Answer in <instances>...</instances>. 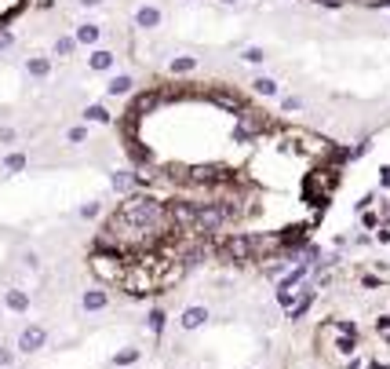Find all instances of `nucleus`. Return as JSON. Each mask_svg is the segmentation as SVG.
Instances as JSON below:
<instances>
[{
  "label": "nucleus",
  "instance_id": "35",
  "mask_svg": "<svg viewBox=\"0 0 390 369\" xmlns=\"http://www.w3.org/2000/svg\"><path fill=\"white\" fill-rule=\"evenodd\" d=\"M22 263H26L29 270H37V267H40V256H37V252H26V256H22Z\"/></svg>",
  "mask_w": 390,
  "mask_h": 369
},
{
  "label": "nucleus",
  "instance_id": "5",
  "mask_svg": "<svg viewBox=\"0 0 390 369\" xmlns=\"http://www.w3.org/2000/svg\"><path fill=\"white\" fill-rule=\"evenodd\" d=\"M208 322H212V311H208L204 303H190V308H183V314H179V329L183 333H197Z\"/></svg>",
  "mask_w": 390,
  "mask_h": 369
},
{
  "label": "nucleus",
  "instance_id": "33",
  "mask_svg": "<svg viewBox=\"0 0 390 369\" xmlns=\"http://www.w3.org/2000/svg\"><path fill=\"white\" fill-rule=\"evenodd\" d=\"M372 201H376V194H361V198L354 201V212H368V208H372Z\"/></svg>",
  "mask_w": 390,
  "mask_h": 369
},
{
  "label": "nucleus",
  "instance_id": "22",
  "mask_svg": "<svg viewBox=\"0 0 390 369\" xmlns=\"http://www.w3.org/2000/svg\"><path fill=\"white\" fill-rule=\"evenodd\" d=\"M165 326H168L165 308H150V314H146V329H150L153 336H160V333H165Z\"/></svg>",
  "mask_w": 390,
  "mask_h": 369
},
{
  "label": "nucleus",
  "instance_id": "3",
  "mask_svg": "<svg viewBox=\"0 0 390 369\" xmlns=\"http://www.w3.org/2000/svg\"><path fill=\"white\" fill-rule=\"evenodd\" d=\"M47 329L44 326H37V322H29V326H22V333H19V340H15V351L19 355H37V351H44L47 347Z\"/></svg>",
  "mask_w": 390,
  "mask_h": 369
},
{
  "label": "nucleus",
  "instance_id": "4",
  "mask_svg": "<svg viewBox=\"0 0 390 369\" xmlns=\"http://www.w3.org/2000/svg\"><path fill=\"white\" fill-rule=\"evenodd\" d=\"M223 249H226V256H230V260H237V263L255 260V238H252V234H230Z\"/></svg>",
  "mask_w": 390,
  "mask_h": 369
},
{
  "label": "nucleus",
  "instance_id": "38",
  "mask_svg": "<svg viewBox=\"0 0 390 369\" xmlns=\"http://www.w3.org/2000/svg\"><path fill=\"white\" fill-rule=\"evenodd\" d=\"M376 242H383V245L390 242V227H376Z\"/></svg>",
  "mask_w": 390,
  "mask_h": 369
},
{
  "label": "nucleus",
  "instance_id": "7",
  "mask_svg": "<svg viewBox=\"0 0 390 369\" xmlns=\"http://www.w3.org/2000/svg\"><path fill=\"white\" fill-rule=\"evenodd\" d=\"M168 223H175L179 231H190L197 223V205L190 201H168Z\"/></svg>",
  "mask_w": 390,
  "mask_h": 369
},
{
  "label": "nucleus",
  "instance_id": "2",
  "mask_svg": "<svg viewBox=\"0 0 390 369\" xmlns=\"http://www.w3.org/2000/svg\"><path fill=\"white\" fill-rule=\"evenodd\" d=\"M226 223H230V208H226V201H201L197 205V223H193V231L219 234Z\"/></svg>",
  "mask_w": 390,
  "mask_h": 369
},
{
  "label": "nucleus",
  "instance_id": "21",
  "mask_svg": "<svg viewBox=\"0 0 390 369\" xmlns=\"http://www.w3.org/2000/svg\"><path fill=\"white\" fill-rule=\"evenodd\" d=\"M84 121H88V124H110L113 114H110L103 103H91V106H84Z\"/></svg>",
  "mask_w": 390,
  "mask_h": 369
},
{
  "label": "nucleus",
  "instance_id": "13",
  "mask_svg": "<svg viewBox=\"0 0 390 369\" xmlns=\"http://www.w3.org/2000/svg\"><path fill=\"white\" fill-rule=\"evenodd\" d=\"M26 73L33 77V81H47V77H52V59L47 55H29L26 59Z\"/></svg>",
  "mask_w": 390,
  "mask_h": 369
},
{
  "label": "nucleus",
  "instance_id": "18",
  "mask_svg": "<svg viewBox=\"0 0 390 369\" xmlns=\"http://www.w3.org/2000/svg\"><path fill=\"white\" fill-rule=\"evenodd\" d=\"M142 359V347H135V344H128V347H121V351H113V359H110V366H117V369H124V366H135Z\"/></svg>",
  "mask_w": 390,
  "mask_h": 369
},
{
  "label": "nucleus",
  "instance_id": "14",
  "mask_svg": "<svg viewBox=\"0 0 390 369\" xmlns=\"http://www.w3.org/2000/svg\"><path fill=\"white\" fill-rule=\"evenodd\" d=\"M132 92H135V77L132 73H117L106 85V95H113V99H124V95H132Z\"/></svg>",
  "mask_w": 390,
  "mask_h": 369
},
{
  "label": "nucleus",
  "instance_id": "1",
  "mask_svg": "<svg viewBox=\"0 0 390 369\" xmlns=\"http://www.w3.org/2000/svg\"><path fill=\"white\" fill-rule=\"evenodd\" d=\"M117 219L128 231H157L160 223H168V205L153 194H128L121 201Z\"/></svg>",
  "mask_w": 390,
  "mask_h": 369
},
{
  "label": "nucleus",
  "instance_id": "29",
  "mask_svg": "<svg viewBox=\"0 0 390 369\" xmlns=\"http://www.w3.org/2000/svg\"><path fill=\"white\" fill-rule=\"evenodd\" d=\"M281 110H285V114H299V110H303V99H299V95H285V99H281Z\"/></svg>",
  "mask_w": 390,
  "mask_h": 369
},
{
  "label": "nucleus",
  "instance_id": "11",
  "mask_svg": "<svg viewBox=\"0 0 390 369\" xmlns=\"http://www.w3.org/2000/svg\"><path fill=\"white\" fill-rule=\"evenodd\" d=\"M91 270L103 278V285H106V282H113V278H121V263H117V256H91Z\"/></svg>",
  "mask_w": 390,
  "mask_h": 369
},
{
  "label": "nucleus",
  "instance_id": "10",
  "mask_svg": "<svg viewBox=\"0 0 390 369\" xmlns=\"http://www.w3.org/2000/svg\"><path fill=\"white\" fill-rule=\"evenodd\" d=\"M160 22H165V11H160L157 4H142L132 15V26H139V29H157Z\"/></svg>",
  "mask_w": 390,
  "mask_h": 369
},
{
  "label": "nucleus",
  "instance_id": "8",
  "mask_svg": "<svg viewBox=\"0 0 390 369\" xmlns=\"http://www.w3.org/2000/svg\"><path fill=\"white\" fill-rule=\"evenodd\" d=\"M135 187H139V172L135 168H113L110 172V190L113 194H135Z\"/></svg>",
  "mask_w": 390,
  "mask_h": 369
},
{
  "label": "nucleus",
  "instance_id": "44",
  "mask_svg": "<svg viewBox=\"0 0 390 369\" xmlns=\"http://www.w3.org/2000/svg\"><path fill=\"white\" fill-rule=\"evenodd\" d=\"M219 4H226V8H234V4H241V0H219Z\"/></svg>",
  "mask_w": 390,
  "mask_h": 369
},
{
  "label": "nucleus",
  "instance_id": "43",
  "mask_svg": "<svg viewBox=\"0 0 390 369\" xmlns=\"http://www.w3.org/2000/svg\"><path fill=\"white\" fill-rule=\"evenodd\" d=\"M383 187H390V165L383 168Z\"/></svg>",
  "mask_w": 390,
  "mask_h": 369
},
{
  "label": "nucleus",
  "instance_id": "31",
  "mask_svg": "<svg viewBox=\"0 0 390 369\" xmlns=\"http://www.w3.org/2000/svg\"><path fill=\"white\" fill-rule=\"evenodd\" d=\"M8 366H15V347L0 344V369H8Z\"/></svg>",
  "mask_w": 390,
  "mask_h": 369
},
{
  "label": "nucleus",
  "instance_id": "23",
  "mask_svg": "<svg viewBox=\"0 0 390 369\" xmlns=\"http://www.w3.org/2000/svg\"><path fill=\"white\" fill-rule=\"evenodd\" d=\"M103 216V198H88L84 205H77V219H99Z\"/></svg>",
  "mask_w": 390,
  "mask_h": 369
},
{
  "label": "nucleus",
  "instance_id": "30",
  "mask_svg": "<svg viewBox=\"0 0 390 369\" xmlns=\"http://www.w3.org/2000/svg\"><path fill=\"white\" fill-rule=\"evenodd\" d=\"M361 227H368V231H376V227H383V219H380V212H361Z\"/></svg>",
  "mask_w": 390,
  "mask_h": 369
},
{
  "label": "nucleus",
  "instance_id": "17",
  "mask_svg": "<svg viewBox=\"0 0 390 369\" xmlns=\"http://www.w3.org/2000/svg\"><path fill=\"white\" fill-rule=\"evenodd\" d=\"M197 70V55H172L168 59V73L172 77H183V73H193Z\"/></svg>",
  "mask_w": 390,
  "mask_h": 369
},
{
  "label": "nucleus",
  "instance_id": "27",
  "mask_svg": "<svg viewBox=\"0 0 390 369\" xmlns=\"http://www.w3.org/2000/svg\"><path fill=\"white\" fill-rule=\"evenodd\" d=\"M157 99H160V95H139V99H135V106H132V114H146V110H153L157 106Z\"/></svg>",
  "mask_w": 390,
  "mask_h": 369
},
{
  "label": "nucleus",
  "instance_id": "26",
  "mask_svg": "<svg viewBox=\"0 0 390 369\" xmlns=\"http://www.w3.org/2000/svg\"><path fill=\"white\" fill-rule=\"evenodd\" d=\"M66 143H73V147L88 143V124H70V128H66Z\"/></svg>",
  "mask_w": 390,
  "mask_h": 369
},
{
  "label": "nucleus",
  "instance_id": "28",
  "mask_svg": "<svg viewBox=\"0 0 390 369\" xmlns=\"http://www.w3.org/2000/svg\"><path fill=\"white\" fill-rule=\"evenodd\" d=\"M73 48H77V37H59L55 41V55H73Z\"/></svg>",
  "mask_w": 390,
  "mask_h": 369
},
{
  "label": "nucleus",
  "instance_id": "39",
  "mask_svg": "<svg viewBox=\"0 0 390 369\" xmlns=\"http://www.w3.org/2000/svg\"><path fill=\"white\" fill-rule=\"evenodd\" d=\"M77 4H80V8H88V11H91V8H103V4H106V0H77Z\"/></svg>",
  "mask_w": 390,
  "mask_h": 369
},
{
  "label": "nucleus",
  "instance_id": "36",
  "mask_svg": "<svg viewBox=\"0 0 390 369\" xmlns=\"http://www.w3.org/2000/svg\"><path fill=\"white\" fill-rule=\"evenodd\" d=\"M376 333H390V314H380L376 318Z\"/></svg>",
  "mask_w": 390,
  "mask_h": 369
},
{
  "label": "nucleus",
  "instance_id": "34",
  "mask_svg": "<svg viewBox=\"0 0 390 369\" xmlns=\"http://www.w3.org/2000/svg\"><path fill=\"white\" fill-rule=\"evenodd\" d=\"M0 143H8V147H15V143H19V132H15V128H0Z\"/></svg>",
  "mask_w": 390,
  "mask_h": 369
},
{
  "label": "nucleus",
  "instance_id": "12",
  "mask_svg": "<svg viewBox=\"0 0 390 369\" xmlns=\"http://www.w3.org/2000/svg\"><path fill=\"white\" fill-rule=\"evenodd\" d=\"M29 303H33V300H29L26 289H19V285L4 289V308H8V311H15V314H26V311H29Z\"/></svg>",
  "mask_w": 390,
  "mask_h": 369
},
{
  "label": "nucleus",
  "instance_id": "9",
  "mask_svg": "<svg viewBox=\"0 0 390 369\" xmlns=\"http://www.w3.org/2000/svg\"><path fill=\"white\" fill-rule=\"evenodd\" d=\"M314 300H317V285L303 282V293H299V300H296V308L288 311V322H303V318H306V311L314 308Z\"/></svg>",
  "mask_w": 390,
  "mask_h": 369
},
{
  "label": "nucleus",
  "instance_id": "25",
  "mask_svg": "<svg viewBox=\"0 0 390 369\" xmlns=\"http://www.w3.org/2000/svg\"><path fill=\"white\" fill-rule=\"evenodd\" d=\"M4 172H8V175L26 172V154H22V150H11V154L4 157Z\"/></svg>",
  "mask_w": 390,
  "mask_h": 369
},
{
  "label": "nucleus",
  "instance_id": "19",
  "mask_svg": "<svg viewBox=\"0 0 390 369\" xmlns=\"http://www.w3.org/2000/svg\"><path fill=\"white\" fill-rule=\"evenodd\" d=\"M252 92L263 95V99H278V95H281V85L273 81V77H263V73H259L255 81H252Z\"/></svg>",
  "mask_w": 390,
  "mask_h": 369
},
{
  "label": "nucleus",
  "instance_id": "32",
  "mask_svg": "<svg viewBox=\"0 0 390 369\" xmlns=\"http://www.w3.org/2000/svg\"><path fill=\"white\" fill-rule=\"evenodd\" d=\"M368 147H372V139L365 136V139H361V143H357V147H354V150H347V157H350V161H354V157H365V154H368Z\"/></svg>",
  "mask_w": 390,
  "mask_h": 369
},
{
  "label": "nucleus",
  "instance_id": "37",
  "mask_svg": "<svg viewBox=\"0 0 390 369\" xmlns=\"http://www.w3.org/2000/svg\"><path fill=\"white\" fill-rule=\"evenodd\" d=\"M361 285H365V289H380V278H376V275H365Z\"/></svg>",
  "mask_w": 390,
  "mask_h": 369
},
{
  "label": "nucleus",
  "instance_id": "42",
  "mask_svg": "<svg viewBox=\"0 0 390 369\" xmlns=\"http://www.w3.org/2000/svg\"><path fill=\"white\" fill-rule=\"evenodd\" d=\"M347 369H365V362H361V359H357V355H354V359H350V366H347Z\"/></svg>",
  "mask_w": 390,
  "mask_h": 369
},
{
  "label": "nucleus",
  "instance_id": "24",
  "mask_svg": "<svg viewBox=\"0 0 390 369\" xmlns=\"http://www.w3.org/2000/svg\"><path fill=\"white\" fill-rule=\"evenodd\" d=\"M241 62H248V66H263V62H267V48L248 44L245 52H241Z\"/></svg>",
  "mask_w": 390,
  "mask_h": 369
},
{
  "label": "nucleus",
  "instance_id": "40",
  "mask_svg": "<svg viewBox=\"0 0 390 369\" xmlns=\"http://www.w3.org/2000/svg\"><path fill=\"white\" fill-rule=\"evenodd\" d=\"M11 44H15V37H11V34H0V52H8Z\"/></svg>",
  "mask_w": 390,
  "mask_h": 369
},
{
  "label": "nucleus",
  "instance_id": "6",
  "mask_svg": "<svg viewBox=\"0 0 390 369\" xmlns=\"http://www.w3.org/2000/svg\"><path fill=\"white\" fill-rule=\"evenodd\" d=\"M106 308H110V289L106 285H91V289L80 293V311L84 314H99Z\"/></svg>",
  "mask_w": 390,
  "mask_h": 369
},
{
  "label": "nucleus",
  "instance_id": "20",
  "mask_svg": "<svg viewBox=\"0 0 390 369\" xmlns=\"http://www.w3.org/2000/svg\"><path fill=\"white\" fill-rule=\"evenodd\" d=\"M332 329V326H329ZM343 359H354L357 355V333H336V344H332Z\"/></svg>",
  "mask_w": 390,
  "mask_h": 369
},
{
  "label": "nucleus",
  "instance_id": "16",
  "mask_svg": "<svg viewBox=\"0 0 390 369\" xmlns=\"http://www.w3.org/2000/svg\"><path fill=\"white\" fill-rule=\"evenodd\" d=\"M113 62H117V55L106 52V48H95V52L88 55V66H91L95 73H106V70H113Z\"/></svg>",
  "mask_w": 390,
  "mask_h": 369
},
{
  "label": "nucleus",
  "instance_id": "15",
  "mask_svg": "<svg viewBox=\"0 0 390 369\" xmlns=\"http://www.w3.org/2000/svg\"><path fill=\"white\" fill-rule=\"evenodd\" d=\"M73 37H77V44H84V48H95V44L103 41V26H99V22H80Z\"/></svg>",
  "mask_w": 390,
  "mask_h": 369
},
{
  "label": "nucleus",
  "instance_id": "41",
  "mask_svg": "<svg viewBox=\"0 0 390 369\" xmlns=\"http://www.w3.org/2000/svg\"><path fill=\"white\" fill-rule=\"evenodd\" d=\"M365 369H390L387 362H376V359H372V362H365Z\"/></svg>",
  "mask_w": 390,
  "mask_h": 369
}]
</instances>
